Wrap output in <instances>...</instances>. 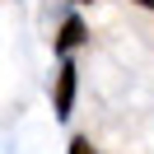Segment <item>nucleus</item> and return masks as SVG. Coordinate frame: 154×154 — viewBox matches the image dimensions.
Listing matches in <instances>:
<instances>
[{"mask_svg":"<svg viewBox=\"0 0 154 154\" xmlns=\"http://www.w3.org/2000/svg\"><path fill=\"white\" fill-rule=\"evenodd\" d=\"M75 89H79V70L70 56H61L56 66V84H51V107H56V122H66L70 107H75Z\"/></svg>","mask_w":154,"mask_h":154,"instance_id":"1","label":"nucleus"},{"mask_svg":"<svg viewBox=\"0 0 154 154\" xmlns=\"http://www.w3.org/2000/svg\"><path fill=\"white\" fill-rule=\"evenodd\" d=\"M75 5H94V0H75Z\"/></svg>","mask_w":154,"mask_h":154,"instance_id":"5","label":"nucleus"},{"mask_svg":"<svg viewBox=\"0 0 154 154\" xmlns=\"http://www.w3.org/2000/svg\"><path fill=\"white\" fill-rule=\"evenodd\" d=\"M84 42H89L84 19H79V14H66V19H61V28H56V38H51L56 56H70V51H75V47H84Z\"/></svg>","mask_w":154,"mask_h":154,"instance_id":"2","label":"nucleus"},{"mask_svg":"<svg viewBox=\"0 0 154 154\" xmlns=\"http://www.w3.org/2000/svg\"><path fill=\"white\" fill-rule=\"evenodd\" d=\"M135 5H145V10H154V0H135Z\"/></svg>","mask_w":154,"mask_h":154,"instance_id":"4","label":"nucleus"},{"mask_svg":"<svg viewBox=\"0 0 154 154\" xmlns=\"http://www.w3.org/2000/svg\"><path fill=\"white\" fill-rule=\"evenodd\" d=\"M66 154H98L94 145H89V135H75V140H70V149Z\"/></svg>","mask_w":154,"mask_h":154,"instance_id":"3","label":"nucleus"}]
</instances>
